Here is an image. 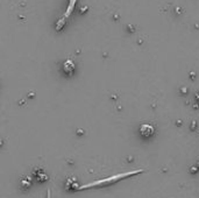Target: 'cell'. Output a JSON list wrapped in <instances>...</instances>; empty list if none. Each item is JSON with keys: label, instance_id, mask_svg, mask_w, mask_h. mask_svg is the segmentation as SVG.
Wrapping results in <instances>:
<instances>
[{"label": "cell", "instance_id": "cell-1", "mask_svg": "<svg viewBox=\"0 0 199 198\" xmlns=\"http://www.w3.org/2000/svg\"><path fill=\"white\" fill-rule=\"evenodd\" d=\"M143 171H144L143 169H136V170H132V171H127V172H121V174H115V175H112V176L106 177V178H101V180L93 181L90 183H86L84 185H80V187L77 188V190H86V189H92V188H105V187H108V185L115 184L117 182H119L123 178L141 174Z\"/></svg>", "mask_w": 199, "mask_h": 198}, {"label": "cell", "instance_id": "cell-2", "mask_svg": "<svg viewBox=\"0 0 199 198\" xmlns=\"http://www.w3.org/2000/svg\"><path fill=\"white\" fill-rule=\"evenodd\" d=\"M140 134L146 139L152 138L155 134V127L150 123H143V125L140 126Z\"/></svg>", "mask_w": 199, "mask_h": 198}, {"label": "cell", "instance_id": "cell-3", "mask_svg": "<svg viewBox=\"0 0 199 198\" xmlns=\"http://www.w3.org/2000/svg\"><path fill=\"white\" fill-rule=\"evenodd\" d=\"M63 71L67 73V75H71V73L74 71V63L71 59H68L63 63Z\"/></svg>", "mask_w": 199, "mask_h": 198}, {"label": "cell", "instance_id": "cell-4", "mask_svg": "<svg viewBox=\"0 0 199 198\" xmlns=\"http://www.w3.org/2000/svg\"><path fill=\"white\" fill-rule=\"evenodd\" d=\"M76 3H77V0H69V5H68V8H67V12L64 13V18L65 19L72 13V11L74 8V5H76Z\"/></svg>", "mask_w": 199, "mask_h": 198}, {"label": "cell", "instance_id": "cell-5", "mask_svg": "<svg viewBox=\"0 0 199 198\" xmlns=\"http://www.w3.org/2000/svg\"><path fill=\"white\" fill-rule=\"evenodd\" d=\"M64 26H65V18L63 16V18H61V19L57 21V23H56V30H57V32L62 30V28H63Z\"/></svg>", "mask_w": 199, "mask_h": 198}, {"label": "cell", "instance_id": "cell-6", "mask_svg": "<svg viewBox=\"0 0 199 198\" xmlns=\"http://www.w3.org/2000/svg\"><path fill=\"white\" fill-rule=\"evenodd\" d=\"M47 198H51V192H50V190H48V193H47Z\"/></svg>", "mask_w": 199, "mask_h": 198}, {"label": "cell", "instance_id": "cell-7", "mask_svg": "<svg viewBox=\"0 0 199 198\" xmlns=\"http://www.w3.org/2000/svg\"><path fill=\"white\" fill-rule=\"evenodd\" d=\"M86 11H88V7H84V8H80V12H82V13H83V12H86Z\"/></svg>", "mask_w": 199, "mask_h": 198}]
</instances>
